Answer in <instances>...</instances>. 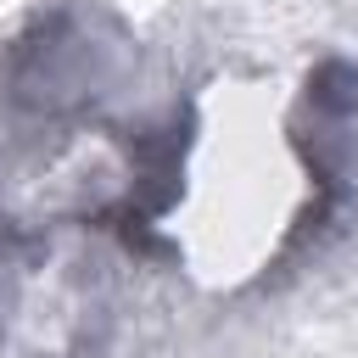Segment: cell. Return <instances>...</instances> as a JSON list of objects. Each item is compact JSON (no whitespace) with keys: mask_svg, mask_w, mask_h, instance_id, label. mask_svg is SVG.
<instances>
[{"mask_svg":"<svg viewBox=\"0 0 358 358\" xmlns=\"http://www.w3.org/2000/svg\"><path fill=\"white\" fill-rule=\"evenodd\" d=\"M106 56H112V45H101L95 22H84L78 11H56L28 39H17L6 90L34 112H62V106L95 95V84L112 67Z\"/></svg>","mask_w":358,"mask_h":358,"instance_id":"6da1fadb","label":"cell"}]
</instances>
